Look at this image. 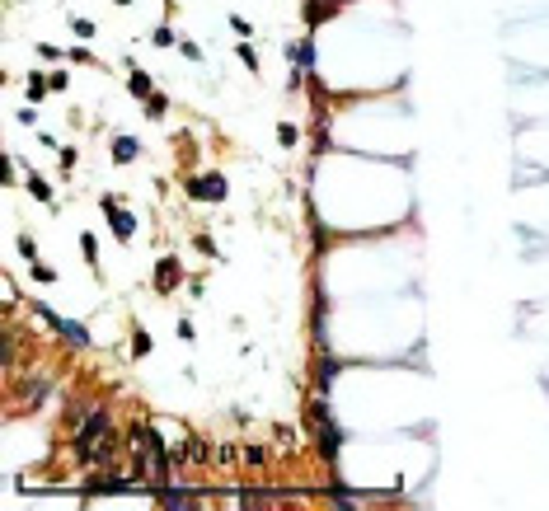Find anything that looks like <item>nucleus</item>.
Here are the masks:
<instances>
[{
	"label": "nucleus",
	"instance_id": "obj_1",
	"mask_svg": "<svg viewBox=\"0 0 549 511\" xmlns=\"http://www.w3.org/2000/svg\"><path fill=\"white\" fill-rule=\"evenodd\" d=\"M71 446H76L80 465H104L109 460V446H113V432H109V413L104 408H95L90 418L76 427V436H71Z\"/></svg>",
	"mask_w": 549,
	"mask_h": 511
},
{
	"label": "nucleus",
	"instance_id": "obj_2",
	"mask_svg": "<svg viewBox=\"0 0 549 511\" xmlns=\"http://www.w3.org/2000/svg\"><path fill=\"white\" fill-rule=\"evenodd\" d=\"M99 211L109 216V225H113V239H118V244H132V239H137V216L118 206V192H109V197H99Z\"/></svg>",
	"mask_w": 549,
	"mask_h": 511
},
{
	"label": "nucleus",
	"instance_id": "obj_3",
	"mask_svg": "<svg viewBox=\"0 0 549 511\" xmlns=\"http://www.w3.org/2000/svg\"><path fill=\"white\" fill-rule=\"evenodd\" d=\"M183 192H188L193 202H225L230 183H225V178H221V174L211 169V174H193L188 183H183Z\"/></svg>",
	"mask_w": 549,
	"mask_h": 511
},
{
	"label": "nucleus",
	"instance_id": "obj_4",
	"mask_svg": "<svg viewBox=\"0 0 549 511\" xmlns=\"http://www.w3.org/2000/svg\"><path fill=\"white\" fill-rule=\"evenodd\" d=\"M179 281H183V272H179V258H160V267H155V291H160V295H169Z\"/></svg>",
	"mask_w": 549,
	"mask_h": 511
},
{
	"label": "nucleus",
	"instance_id": "obj_5",
	"mask_svg": "<svg viewBox=\"0 0 549 511\" xmlns=\"http://www.w3.org/2000/svg\"><path fill=\"white\" fill-rule=\"evenodd\" d=\"M286 62L300 66V71L310 76V71H314V43H310V38H300V43H286Z\"/></svg>",
	"mask_w": 549,
	"mask_h": 511
},
{
	"label": "nucleus",
	"instance_id": "obj_6",
	"mask_svg": "<svg viewBox=\"0 0 549 511\" xmlns=\"http://www.w3.org/2000/svg\"><path fill=\"white\" fill-rule=\"evenodd\" d=\"M57 333H62V338L71 342V347H80V352H85V347H95L90 328H85V324H76V319H62V324H57Z\"/></svg>",
	"mask_w": 549,
	"mask_h": 511
},
{
	"label": "nucleus",
	"instance_id": "obj_7",
	"mask_svg": "<svg viewBox=\"0 0 549 511\" xmlns=\"http://www.w3.org/2000/svg\"><path fill=\"white\" fill-rule=\"evenodd\" d=\"M141 155V141L137 136H113V164H132Z\"/></svg>",
	"mask_w": 549,
	"mask_h": 511
},
{
	"label": "nucleus",
	"instance_id": "obj_8",
	"mask_svg": "<svg viewBox=\"0 0 549 511\" xmlns=\"http://www.w3.org/2000/svg\"><path fill=\"white\" fill-rule=\"evenodd\" d=\"M127 94H132V99H151V94H155V80L146 76V71H132V80H127Z\"/></svg>",
	"mask_w": 549,
	"mask_h": 511
},
{
	"label": "nucleus",
	"instance_id": "obj_9",
	"mask_svg": "<svg viewBox=\"0 0 549 511\" xmlns=\"http://www.w3.org/2000/svg\"><path fill=\"white\" fill-rule=\"evenodd\" d=\"M235 57L244 62V71H253V76L263 71V62H258V52H253V43H249V38H244V43H235Z\"/></svg>",
	"mask_w": 549,
	"mask_h": 511
},
{
	"label": "nucleus",
	"instance_id": "obj_10",
	"mask_svg": "<svg viewBox=\"0 0 549 511\" xmlns=\"http://www.w3.org/2000/svg\"><path fill=\"white\" fill-rule=\"evenodd\" d=\"M155 502H160V507H193V497H188V493H179V488H160Z\"/></svg>",
	"mask_w": 549,
	"mask_h": 511
},
{
	"label": "nucleus",
	"instance_id": "obj_11",
	"mask_svg": "<svg viewBox=\"0 0 549 511\" xmlns=\"http://www.w3.org/2000/svg\"><path fill=\"white\" fill-rule=\"evenodd\" d=\"M29 192L43 202V206H52V188H48V178H43V174H29Z\"/></svg>",
	"mask_w": 549,
	"mask_h": 511
},
{
	"label": "nucleus",
	"instance_id": "obj_12",
	"mask_svg": "<svg viewBox=\"0 0 549 511\" xmlns=\"http://www.w3.org/2000/svg\"><path fill=\"white\" fill-rule=\"evenodd\" d=\"M48 90H52V80L43 76V71H33V76H29V104H38V99H43Z\"/></svg>",
	"mask_w": 549,
	"mask_h": 511
},
{
	"label": "nucleus",
	"instance_id": "obj_13",
	"mask_svg": "<svg viewBox=\"0 0 549 511\" xmlns=\"http://www.w3.org/2000/svg\"><path fill=\"white\" fill-rule=\"evenodd\" d=\"M333 375H338V361H333V356H319V394H329Z\"/></svg>",
	"mask_w": 549,
	"mask_h": 511
},
{
	"label": "nucleus",
	"instance_id": "obj_14",
	"mask_svg": "<svg viewBox=\"0 0 549 511\" xmlns=\"http://www.w3.org/2000/svg\"><path fill=\"white\" fill-rule=\"evenodd\" d=\"M80 248H85V263L95 267V263H99V239H95V234H90V230L80 234Z\"/></svg>",
	"mask_w": 549,
	"mask_h": 511
},
{
	"label": "nucleus",
	"instance_id": "obj_15",
	"mask_svg": "<svg viewBox=\"0 0 549 511\" xmlns=\"http://www.w3.org/2000/svg\"><path fill=\"white\" fill-rule=\"evenodd\" d=\"M155 352V338H151V333H137V338H132V356H151Z\"/></svg>",
	"mask_w": 549,
	"mask_h": 511
},
{
	"label": "nucleus",
	"instance_id": "obj_16",
	"mask_svg": "<svg viewBox=\"0 0 549 511\" xmlns=\"http://www.w3.org/2000/svg\"><path fill=\"white\" fill-rule=\"evenodd\" d=\"M151 43H155V47H179V38H174V29H169V24H160V29L151 33Z\"/></svg>",
	"mask_w": 549,
	"mask_h": 511
},
{
	"label": "nucleus",
	"instance_id": "obj_17",
	"mask_svg": "<svg viewBox=\"0 0 549 511\" xmlns=\"http://www.w3.org/2000/svg\"><path fill=\"white\" fill-rule=\"evenodd\" d=\"M277 141H282L286 150H291V146H296V141H300V132H296V122H282V127H277Z\"/></svg>",
	"mask_w": 549,
	"mask_h": 511
},
{
	"label": "nucleus",
	"instance_id": "obj_18",
	"mask_svg": "<svg viewBox=\"0 0 549 511\" xmlns=\"http://www.w3.org/2000/svg\"><path fill=\"white\" fill-rule=\"evenodd\" d=\"M165 108H169L165 94H151V99H146V113H151V118H165Z\"/></svg>",
	"mask_w": 549,
	"mask_h": 511
},
{
	"label": "nucleus",
	"instance_id": "obj_19",
	"mask_svg": "<svg viewBox=\"0 0 549 511\" xmlns=\"http://www.w3.org/2000/svg\"><path fill=\"white\" fill-rule=\"evenodd\" d=\"M48 394H52V389H48V380H33V389H29V403L38 408V403L48 399Z\"/></svg>",
	"mask_w": 549,
	"mask_h": 511
},
{
	"label": "nucleus",
	"instance_id": "obj_20",
	"mask_svg": "<svg viewBox=\"0 0 549 511\" xmlns=\"http://www.w3.org/2000/svg\"><path fill=\"white\" fill-rule=\"evenodd\" d=\"M179 47H183V57H188V62H202V47L193 43V38H179Z\"/></svg>",
	"mask_w": 549,
	"mask_h": 511
},
{
	"label": "nucleus",
	"instance_id": "obj_21",
	"mask_svg": "<svg viewBox=\"0 0 549 511\" xmlns=\"http://www.w3.org/2000/svg\"><path fill=\"white\" fill-rule=\"evenodd\" d=\"M33 281H57V272H52L48 263H38V258H33Z\"/></svg>",
	"mask_w": 549,
	"mask_h": 511
},
{
	"label": "nucleus",
	"instance_id": "obj_22",
	"mask_svg": "<svg viewBox=\"0 0 549 511\" xmlns=\"http://www.w3.org/2000/svg\"><path fill=\"white\" fill-rule=\"evenodd\" d=\"M71 29H76L80 38H95V24H90V19H71Z\"/></svg>",
	"mask_w": 549,
	"mask_h": 511
},
{
	"label": "nucleus",
	"instance_id": "obj_23",
	"mask_svg": "<svg viewBox=\"0 0 549 511\" xmlns=\"http://www.w3.org/2000/svg\"><path fill=\"white\" fill-rule=\"evenodd\" d=\"M38 57H43V62H57V57H62V47H52V43H38Z\"/></svg>",
	"mask_w": 549,
	"mask_h": 511
},
{
	"label": "nucleus",
	"instance_id": "obj_24",
	"mask_svg": "<svg viewBox=\"0 0 549 511\" xmlns=\"http://www.w3.org/2000/svg\"><path fill=\"white\" fill-rule=\"evenodd\" d=\"M193 244H197V253H207V258H216V244H211V239H207V234H197V239H193Z\"/></svg>",
	"mask_w": 549,
	"mask_h": 511
},
{
	"label": "nucleus",
	"instance_id": "obj_25",
	"mask_svg": "<svg viewBox=\"0 0 549 511\" xmlns=\"http://www.w3.org/2000/svg\"><path fill=\"white\" fill-rule=\"evenodd\" d=\"M19 253H24V258H29V263H33V258H38V244H33L29 234H24V239H19Z\"/></svg>",
	"mask_w": 549,
	"mask_h": 511
},
{
	"label": "nucleus",
	"instance_id": "obj_26",
	"mask_svg": "<svg viewBox=\"0 0 549 511\" xmlns=\"http://www.w3.org/2000/svg\"><path fill=\"white\" fill-rule=\"evenodd\" d=\"M230 29L239 33V38H249V19H239V15H230Z\"/></svg>",
	"mask_w": 549,
	"mask_h": 511
},
{
	"label": "nucleus",
	"instance_id": "obj_27",
	"mask_svg": "<svg viewBox=\"0 0 549 511\" xmlns=\"http://www.w3.org/2000/svg\"><path fill=\"white\" fill-rule=\"evenodd\" d=\"M179 338H183V342H193V338H197V328H193L188 319H179Z\"/></svg>",
	"mask_w": 549,
	"mask_h": 511
},
{
	"label": "nucleus",
	"instance_id": "obj_28",
	"mask_svg": "<svg viewBox=\"0 0 549 511\" xmlns=\"http://www.w3.org/2000/svg\"><path fill=\"white\" fill-rule=\"evenodd\" d=\"M48 80H52V90H66V85H71V76H66V71H52Z\"/></svg>",
	"mask_w": 549,
	"mask_h": 511
},
{
	"label": "nucleus",
	"instance_id": "obj_29",
	"mask_svg": "<svg viewBox=\"0 0 549 511\" xmlns=\"http://www.w3.org/2000/svg\"><path fill=\"white\" fill-rule=\"evenodd\" d=\"M113 5H132V0H113Z\"/></svg>",
	"mask_w": 549,
	"mask_h": 511
},
{
	"label": "nucleus",
	"instance_id": "obj_30",
	"mask_svg": "<svg viewBox=\"0 0 549 511\" xmlns=\"http://www.w3.org/2000/svg\"><path fill=\"white\" fill-rule=\"evenodd\" d=\"M169 5H174V0H169Z\"/></svg>",
	"mask_w": 549,
	"mask_h": 511
}]
</instances>
